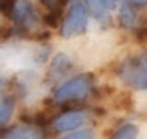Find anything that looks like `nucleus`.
Segmentation results:
<instances>
[{"label": "nucleus", "mask_w": 147, "mask_h": 139, "mask_svg": "<svg viewBox=\"0 0 147 139\" xmlns=\"http://www.w3.org/2000/svg\"><path fill=\"white\" fill-rule=\"evenodd\" d=\"M121 75L128 86L147 91V53L130 56L121 67Z\"/></svg>", "instance_id": "f257e3e1"}, {"label": "nucleus", "mask_w": 147, "mask_h": 139, "mask_svg": "<svg viewBox=\"0 0 147 139\" xmlns=\"http://www.w3.org/2000/svg\"><path fill=\"white\" fill-rule=\"evenodd\" d=\"M91 88H92L91 77L78 75V77H74L67 80L66 83H63L55 91L53 100L57 103H66V102H71V100H83L89 94Z\"/></svg>", "instance_id": "f03ea898"}, {"label": "nucleus", "mask_w": 147, "mask_h": 139, "mask_svg": "<svg viewBox=\"0 0 147 139\" xmlns=\"http://www.w3.org/2000/svg\"><path fill=\"white\" fill-rule=\"evenodd\" d=\"M88 27V11L82 2H74L67 11L61 25V34L64 38H72L82 34Z\"/></svg>", "instance_id": "7ed1b4c3"}, {"label": "nucleus", "mask_w": 147, "mask_h": 139, "mask_svg": "<svg viewBox=\"0 0 147 139\" xmlns=\"http://www.w3.org/2000/svg\"><path fill=\"white\" fill-rule=\"evenodd\" d=\"M11 14H13V19L22 27H25V28H31L38 22V14L34 11V6L28 0H19Z\"/></svg>", "instance_id": "20e7f679"}, {"label": "nucleus", "mask_w": 147, "mask_h": 139, "mask_svg": "<svg viewBox=\"0 0 147 139\" xmlns=\"http://www.w3.org/2000/svg\"><path fill=\"white\" fill-rule=\"evenodd\" d=\"M86 122V114L83 111H71V113H63L53 120V128L58 133L77 130Z\"/></svg>", "instance_id": "39448f33"}, {"label": "nucleus", "mask_w": 147, "mask_h": 139, "mask_svg": "<svg viewBox=\"0 0 147 139\" xmlns=\"http://www.w3.org/2000/svg\"><path fill=\"white\" fill-rule=\"evenodd\" d=\"M5 139H45L44 131L36 125H20L3 133Z\"/></svg>", "instance_id": "423d86ee"}, {"label": "nucleus", "mask_w": 147, "mask_h": 139, "mask_svg": "<svg viewBox=\"0 0 147 139\" xmlns=\"http://www.w3.org/2000/svg\"><path fill=\"white\" fill-rule=\"evenodd\" d=\"M117 2L119 0H86V6H88L89 14L102 20L108 16L110 9H113Z\"/></svg>", "instance_id": "0eeeda50"}, {"label": "nucleus", "mask_w": 147, "mask_h": 139, "mask_svg": "<svg viewBox=\"0 0 147 139\" xmlns=\"http://www.w3.org/2000/svg\"><path fill=\"white\" fill-rule=\"evenodd\" d=\"M69 69H71V61H69V58L64 53H59L53 58V61H52V72L57 77H63L64 74H67Z\"/></svg>", "instance_id": "6e6552de"}, {"label": "nucleus", "mask_w": 147, "mask_h": 139, "mask_svg": "<svg viewBox=\"0 0 147 139\" xmlns=\"http://www.w3.org/2000/svg\"><path fill=\"white\" fill-rule=\"evenodd\" d=\"M119 22L122 27H135L136 25V14L130 5H124L119 13Z\"/></svg>", "instance_id": "1a4fd4ad"}, {"label": "nucleus", "mask_w": 147, "mask_h": 139, "mask_svg": "<svg viewBox=\"0 0 147 139\" xmlns=\"http://www.w3.org/2000/svg\"><path fill=\"white\" fill-rule=\"evenodd\" d=\"M138 136V128L133 124H125L111 136V139H136Z\"/></svg>", "instance_id": "9d476101"}, {"label": "nucleus", "mask_w": 147, "mask_h": 139, "mask_svg": "<svg viewBox=\"0 0 147 139\" xmlns=\"http://www.w3.org/2000/svg\"><path fill=\"white\" fill-rule=\"evenodd\" d=\"M14 111V99L11 95H5L2 99V124H8L11 119V114Z\"/></svg>", "instance_id": "9b49d317"}, {"label": "nucleus", "mask_w": 147, "mask_h": 139, "mask_svg": "<svg viewBox=\"0 0 147 139\" xmlns=\"http://www.w3.org/2000/svg\"><path fill=\"white\" fill-rule=\"evenodd\" d=\"M64 139H94V133L89 130H83V131H75V133L66 136Z\"/></svg>", "instance_id": "f8f14e48"}, {"label": "nucleus", "mask_w": 147, "mask_h": 139, "mask_svg": "<svg viewBox=\"0 0 147 139\" xmlns=\"http://www.w3.org/2000/svg\"><path fill=\"white\" fill-rule=\"evenodd\" d=\"M130 2L133 3V5H136V6H144V5H147V0H130Z\"/></svg>", "instance_id": "ddd939ff"}]
</instances>
